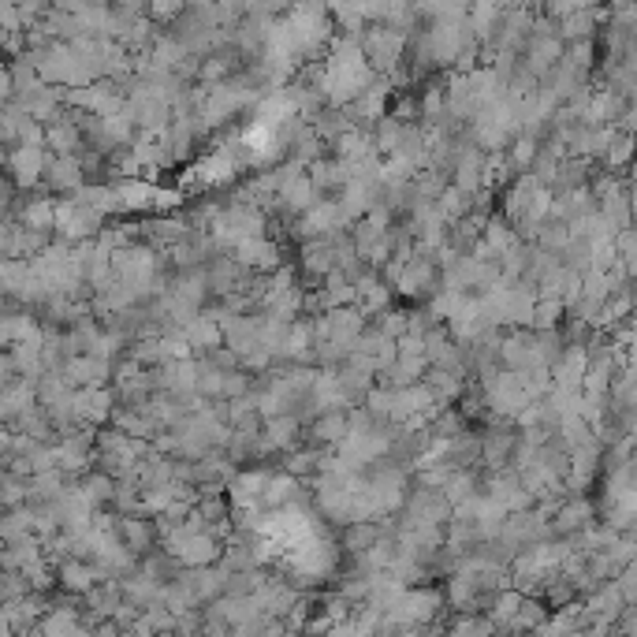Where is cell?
<instances>
[{
    "label": "cell",
    "instance_id": "cell-11",
    "mask_svg": "<svg viewBox=\"0 0 637 637\" xmlns=\"http://www.w3.org/2000/svg\"><path fill=\"white\" fill-rule=\"evenodd\" d=\"M75 637H94V626H90V630H86V626H82V630H79V634H75Z\"/></svg>",
    "mask_w": 637,
    "mask_h": 637
},
{
    "label": "cell",
    "instance_id": "cell-2",
    "mask_svg": "<svg viewBox=\"0 0 637 637\" xmlns=\"http://www.w3.org/2000/svg\"><path fill=\"white\" fill-rule=\"evenodd\" d=\"M56 582H60V589L68 593V597H90L97 585L105 582L101 578V570L94 567V563H86V559H64V563H56Z\"/></svg>",
    "mask_w": 637,
    "mask_h": 637
},
{
    "label": "cell",
    "instance_id": "cell-6",
    "mask_svg": "<svg viewBox=\"0 0 637 637\" xmlns=\"http://www.w3.org/2000/svg\"><path fill=\"white\" fill-rule=\"evenodd\" d=\"M45 164H49V153H45V146H15L12 153H8V168H12V179H19V183H34V179L45 176Z\"/></svg>",
    "mask_w": 637,
    "mask_h": 637
},
{
    "label": "cell",
    "instance_id": "cell-7",
    "mask_svg": "<svg viewBox=\"0 0 637 637\" xmlns=\"http://www.w3.org/2000/svg\"><path fill=\"white\" fill-rule=\"evenodd\" d=\"M313 440H321V444H336V440H343V436L351 433V418L343 414V410H325L321 418L313 421Z\"/></svg>",
    "mask_w": 637,
    "mask_h": 637
},
{
    "label": "cell",
    "instance_id": "cell-9",
    "mask_svg": "<svg viewBox=\"0 0 637 637\" xmlns=\"http://www.w3.org/2000/svg\"><path fill=\"white\" fill-rule=\"evenodd\" d=\"M448 637H496V623L488 615H459L455 626H448Z\"/></svg>",
    "mask_w": 637,
    "mask_h": 637
},
{
    "label": "cell",
    "instance_id": "cell-12",
    "mask_svg": "<svg viewBox=\"0 0 637 637\" xmlns=\"http://www.w3.org/2000/svg\"><path fill=\"white\" fill-rule=\"evenodd\" d=\"M157 637H179V630H168V634H157Z\"/></svg>",
    "mask_w": 637,
    "mask_h": 637
},
{
    "label": "cell",
    "instance_id": "cell-1",
    "mask_svg": "<svg viewBox=\"0 0 637 637\" xmlns=\"http://www.w3.org/2000/svg\"><path fill=\"white\" fill-rule=\"evenodd\" d=\"M362 53H366V64L373 71H392L403 56H407V34L399 27H366L362 34Z\"/></svg>",
    "mask_w": 637,
    "mask_h": 637
},
{
    "label": "cell",
    "instance_id": "cell-5",
    "mask_svg": "<svg viewBox=\"0 0 637 637\" xmlns=\"http://www.w3.org/2000/svg\"><path fill=\"white\" fill-rule=\"evenodd\" d=\"M153 533H157V526H153L150 518H123L116 515V537L123 541V548L131 552L135 559H150V548H153Z\"/></svg>",
    "mask_w": 637,
    "mask_h": 637
},
{
    "label": "cell",
    "instance_id": "cell-8",
    "mask_svg": "<svg viewBox=\"0 0 637 637\" xmlns=\"http://www.w3.org/2000/svg\"><path fill=\"white\" fill-rule=\"evenodd\" d=\"M384 537H388V533H384L377 522H358V526L347 529V548H351L354 556L362 559V556H369V552H373V548H377Z\"/></svg>",
    "mask_w": 637,
    "mask_h": 637
},
{
    "label": "cell",
    "instance_id": "cell-3",
    "mask_svg": "<svg viewBox=\"0 0 637 637\" xmlns=\"http://www.w3.org/2000/svg\"><path fill=\"white\" fill-rule=\"evenodd\" d=\"M45 187L60 190V194H79L86 190V168H82V157H49L45 164Z\"/></svg>",
    "mask_w": 637,
    "mask_h": 637
},
{
    "label": "cell",
    "instance_id": "cell-4",
    "mask_svg": "<svg viewBox=\"0 0 637 637\" xmlns=\"http://www.w3.org/2000/svg\"><path fill=\"white\" fill-rule=\"evenodd\" d=\"M41 637H75L82 630V611H79V600L68 597L56 600L53 608L45 611V619H41Z\"/></svg>",
    "mask_w": 637,
    "mask_h": 637
},
{
    "label": "cell",
    "instance_id": "cell-10",
    "mask_svg": "<svg viewBox=\"0 0 637 637\" xmlns=\"http://www.w3.org/2000/svg\"><path fill=\"white\" fill-rule=\"evenodd\" d=\"M589 518H593L589 503H570V507H559L556 529H559V533H574V529L589 526Z\"/></svg>",
    "mask_w": 637,
    "mask_h": 637
}]
</instances>
